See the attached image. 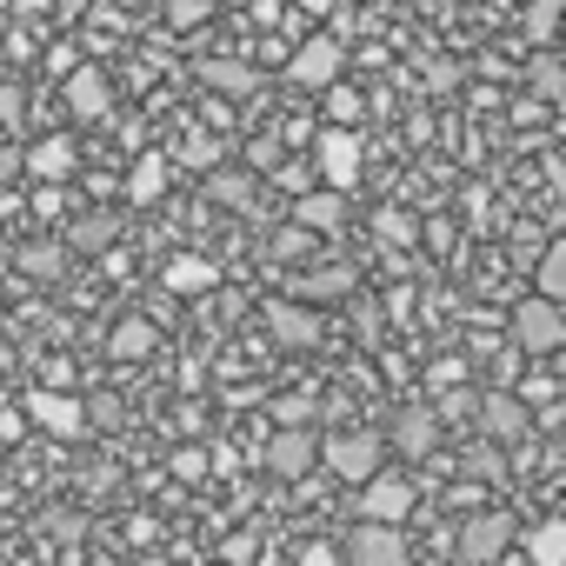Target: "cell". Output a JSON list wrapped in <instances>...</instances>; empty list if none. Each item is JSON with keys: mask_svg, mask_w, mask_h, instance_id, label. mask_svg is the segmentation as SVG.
Wrapping results in <instances>:
<instances>
[{"mask_svg": "<svg viewBox=\"0 0 566 566\" xmlns=\"http://www.w3.org/2000/svg\"><path fill=\"white\" fill-rule=\"evenodd\" d=\"M506 340H513V354H526V360L559 354V347H566V301L526 294V301L513 307V321H506Z\"/></svg>", "mask_w": 566, "mask_h": 566, "instance_id": "1", "label": "cell"}, {"mask_svg": "<svg viewBox=\"0 0 566 566\" xmlns=\"http://www.w3.org/2000/svg\"><path fill=\"white\" fill-rule=\"evenodd\" d=\"M380 460H387V440L367 433V427H347V433H327L321 440V467L334 480H347V486H360L367 473H380Z\"/></svg>", "mask_w": 566, "mask_h": 566, "instance_id": "2", "label": "cell"}, {"mask_svg": "<svg viewBox=\"0 0 566 566\" xmlns=\"http://www.w3.org/2000/svg\"><path fill=\"white\" fill-rule=\"evenodd\" d=\"M506 546H513V513H473V520H460V539H453V553H460V566H500L506 559Z\"/></svg>", "mask_w": 566, "mask_h": 566, "instance_id": "3", "label": "cell"}, {"mask_svg": "<svg viewBox=\"0 0 566 566\" xmlns=\"http://www.w3.org/2000/svg\"><path fill=\"white\" fill-rule=\"evenodd\" d=\"M260 321H266L273 347H287V354H314V347H321V314H314L307 301H294V294L266 301V307H260Z\"/></svg>", "mask_w": 566, "mask_h": 566, "instance_id": "4", "label": "cell"}, {"mask_svg": "<svg viewBox=\"0 0 566 566\" xmlns=\"http://www.w3.org/2000/svg\"><path fill=\"white\" fill-rule=\"evenodd\" d=\"M340 67H347V48H340V34H307L294 54H287V81L294 87H334L340 81Z\"/></svg>", "mask_w": 566, "mask_h": 566, "instance_id": "5", "label": "cell"}, {"mask_svg": "<svg viewBox=\"0 0 566 566\" xmlns=\"http://www.w3.org/2000/svg\"><path fill=\"white\" fill-rule=\"evenodd\" d=\"M413 513V480L407 473H367L360 480V520H380V526H400Z\"/></svg>", "mask_w": 566, "mask_h": 566, "instance_id": "6", "label": "cell"}, {"mask_svg": "<svg viewBox=\"0 0 566 566\" xmlns=\"http://www.w3.org/2000/svg\"><path fill=\"white\" fill-rule=\"evenodd\" d=\"M266 467H273L280 480H307V473L321 467V433H314V427H280V433L266 440Z\"/></svg>", "mask_w": 566, "mask_h": 566, "instance_id": "7", "label": "cell"}, {"mask_svg": "<svg viewBox=\"0 0 566 566\" xmlns=\"http://www.w3.org/2000/svg\"><path fill=\"white\" fill-rule=\"evenodd\" d=\"M473 420H480L500 447H513V440L533 433V407H526L520 394H506V387H500V394H480V400H473Z\"/></svg>", "mask_w": 566, "mask_h": 566, "instance_id": "8", "label": "cell"}, {"mask_svg": "<svg viewBox=\"0 0 566 566\" xmlns=\"http://www.w3.org/2000/svg\"><path fill=\"white\" fill-rule=\"evenodd\" d=\"M360 140H354V127H327L321 134V180L334 187V193H354L360 187Z\"/></svg>", "mask_w": 566, "mask_h": 566, "instance_id": "9", "label": "cell"}, {"mask_svg": "<svg viewBox=\"0 0 566 566\" xmlns=\"http://www.w3.org/2000/svg\"><path fill=\"white\" fill-rule=\"evenodd\" d=\"M61 101H67V114H74V120H87V127L114 114V87H107V74H101V67H67Z\"/></svg>", "mask_w": 566, "mask_h": 566, "instance_id": "10", "label": "cell"}, {"mask_svg": "<svg viewBox=\"0 0 566 566\" xmlns=\"http://www.w3.org/2000/svg\"><path fill=\"white\" fill-rule=\"evenodd\" d=\"M28 420L48 427L54 440H81V433H87V407L67 400V394H54V387H34V394H28Z\"/></svg>", "mask_w": 566, "mask_h": 566, "instance_id": "11", "label": "cell"}, {"mask_svg": "<svg viewBox=\"0 0 566 566\" xmlns=\"http://www.w3.org/2000/svg\"><path fill=\"white\" fill-rule=\"evenodd\" d=\"M74 167H81V154H74V140H67V134H48V140H34V147L21 154V174H28V180H41V187L74 180Z\"/></svg>", "mask_w": 566, "mask_h": 566, "instance_id": "12", "label": "cell"}, {"mask_svg": "<svg viewBox=\"0 0 566 566\" xmlns=\"http://www.w3.org/2000/svg\"><path fill=\"white\" fill-rule=\"evenodd\" d=\"M347 566H407V539L380 520H360L347 539Z\"/></svg>", "mask_w": 566, "mask_h": 566, "instance_id": "13", "label": "cell"}, {"mask_svg": "<svg viewBox=\"0 0 566 566\" xmlns=\"http://www.w3.org/2000/svg\"><path fill=\"white\" fill-rule=\"evenodd\" d=\"M394 447H400L407 460H433V453H440V420H433V407H400V413H394Z\"/></svg>", "mask_w": 566, "mask_h": 566, "instance_id": "14", "label": "cell"}, {"mask_svg": "<svg viewBox=\"0 0 566 566\" xmlns=\"http://www.w3.org/2000/svg\"><path fill=\"white\" fill-rule=\"evenodd\" d=\"M160 287H167V294H180V301L213 294V287H220V266H213L207 253H174V260H167V273H160Z\"/></svg>", "mask_w": 566, "mask_h": 566, "instance_id": "15", "label": "cell"}, {"mask_svg": "<svg viewBox=\"0 0 566 566\" xmlns=\"http://www.w3.org/2000/svg\"><path fill=\"white\" fill-rule=\"evenodd\" d=\"M340 294H354V266H314V273H294V301H307V307H327V301H340Z\"/></svg>", "mask_w": 566, "mask_h": 566, "instance_id": "16", "label": "cell"}, {"mask_svg": "<svg viewBox=\"0 0 566 566\" xmlns=\"http://www.w3.org/2000/svg\"><path fill=\"white\" fill-rule=\"evenodd\" d=\"M167 180H174V160H167V154H140V160L127 167V200H134V207H154V200L167 193Z\"/></svg>", "mask_w": 566, "mask_h": 566, "instance_id": "17", "label": "cell"}, {"mask_svg": "<svg viewBox=\"0 0 566 566\" xmlns=\"http://www.w3.org/2000/svg\"><path fill=\"white\" fill-rule=\"evenodd\" d=\"M294 220H301L307 233H334V227H347V193H334V187H307Z\"/></svg>", "mask_w": 566, "mask_h": 566, "instance_id": "18", "label": "cell"}, {"mask_svg": "<svg viewBox=\"0 0 566 566\" xmlns=\"http://www.w3.org/2000/svg\"><path fill=\"white\" fill-rule=\"evenodd\" d=\"M154 340H160V327H154L147 314H127V321H114L107 354H114V360H147V354H154Z\"/></svg>", "mask_w": 566, "mask_h": 566, "instance_id": "19", "label": "cell"}, {"mask_svg": "<svg viewBox=\"0 0 566 566\" xmlns=\"http://www.w3.org/2000/svg\"><path fill=\"white\" fill-rule=\"evenodd\" d=\"M193 74H200L207 87H220V94H253V87H260L253 61H233V54H213V61H200Z\"/></svg>", "mask_w": 566, "mask_h": 566, "instance_id": "20", "label": "cell"}, {"mask_svg": "<svg viewBox=\"0 0 566 566\" xmlns=\"http://www.w3.org/2000/svg\"><path fill=\"white\" fill-rule=\"evenodd\" d=\"M526 87H533V101H539V107H559V101H566V67H559V54H553V48H539V54L526 61Z\"/></svg>", "mask_w": 566, "mask_h": 566, "instance_id": "21", "label": "cell"}, {"mask_svg": "<svg viewBox=\"0 0 566 566\" xmlns=\"http://www.w3.org/2000/svg\"><path fill=\"white\" fill-rule=\"evenodd\" d=\"M533 287L546 301H566V240H546L539 260H533Z\"/></svg>", "mask_w": 566, "mask_h": 566, "instance_id": "22", "label": "cell"}, {"mask_svg": "<svg viewBox=\"0 0 566 566\" xmlns=\"http://www.w3.org/2000/svg\"><path fill=\"white\" fill-rule=\"evenodd\" d=\"M526 559L533 566H566V520H539L526 533Z\"/></svg>", "mask_w": 566, "mask_h": 566, "instance_id": "23", "label": "cell"}, {"mask_svg": "<svg viewBox=\"0 0 566 566\" xmlns=\"http://www.w3.org/2000/svg\"><path fill=\"white\" fill-rule=\"evenodd\" d=\"M559 14H566V0H533V8L520 14L526 41H533V48H553V34H559Z\"/></svg>", "mask_w": 566, "mask_h": 566, "instance_id": "24", "label": "cell"}, {"mask_svg": "<svg viewBox=\"0 0 566 566\" xmlns=\"http://www.w3.org/2000/svg\"><path fill=\"white\" fill-rule=\"evenodd\" d=\"M114 233H120L114 213H87V220L67 233V247H74V253H101V247H114Z\"/></svg>", "mask_w": 566, "mask_h": 566, "instance_id": "25", "label": "cell"}, {"mask_svg": "<svg viewBox=\"0 0 566 566\" xmlns=\"http://www.w3.org/2000/svg\"><path fill=\"white\" fill-rule=\"evenodd\" d=\"M374 233H380L387 247H413V240H420V220L400 213V207H380V213H374Z\"/></svg>", "mask_w": 566, "mask_h": 566, "instance_id": "26", "label": "cell"}, {"mask_svg": "<svg viewBox=\"0 0 566 566\" xmlns=\"http://www.w3.org/2000/svg\"><path fill=\"white\" fill-rule=\"evenodd\" d=\"M321 94H327V120H334V127H354V120L367 114L360 87H340V81H334V87H321Z\"/></svg>", "mask_w": 566, "mask_h": 566, "instance_id": "27", "label": "cell"}, {"mask_svg": "<svg viewBox=\"0 0 566 566\" xmlns=\"http://www.w3.org/2000/svg\"><path fill=\"white\" fill-rule=\"evenodd\" d=\"M513 380H520L513 394H520L526 407H546V400H559V380H553L546 367H533V374H513Z\"/></svg>", "mask_w": 566, "mask_h": 566, "instance_id": "28", "label": "cell"}, {"mask_svg": "<svg viewBox=\"0 0 566 566\" xmlns=\"http://www.w3.org/2000/svg\"><path fill=\"white\" fill-rule=\"evenodd\" d=\"M220 160V140L213 134H187L180 140V167H213Z\"/></svg>", "mask_w": 566, "mask_h": 566, "instance_id": "29", "label": "cell"}, {"mask_svg": "<svg viewBox=\"0 0 566 566\" xmlns=\"http://www.w3.org/2000/svg\"><path fill=\"white\" fill-rule=\"evenodd\" d=\"M213 200L220 207H247L253 200V180L247 174H213Z\"/></svg>", "mask_w": 566, "mask_h": 566, "instance_id": "30", "label": "cell"}, {"mask_svg": "<svg viewBox=\"0 0 566 566\" xmlns=\"http://www.w3.org/2000/svg\"><path fill=\"white\" fill-rule=\"evenodd\" d=\"M21 266H28V273H41V280H54V266H61V247H28V253H21Z\"/></svg>", "mask_w": 566, "mask_h": 566, "instance_id": "31", "label": "cell"}, {"mask_svg": "<svg viewBox=\"0 0 566 566\" xmlns=\"http://www.w3.org/2000/svg\"><path fill=\"white\" fill-rule=\"evenodd\" d=\"M307 413H314V407H307L301 394H287V400H273V420H280V427H307Z\"/></svg>", "mask_w": 566, "mask_h": 566, "instance_id": "32", "label": "cell"}, {"mask_svg": "<svg viewBox=\"0 0 566 566\" xmlns=\"http://www.w3.org/2000/svg\"><path fill=\"white\" fill-rule=\"evenodd\" d=\"M273 253H280V260L307 253V227H280V233H273Z\"/></svg>", "mask_w": 566, "mask_h": 566, "instance_id": "33", "label": "cell"}, {"mask_svg": "<svg viewBox=\"0 0 566 566\" xmlns=\"http://www.w3.org/2000/svg\"><path fill=\"white\" fill-rule=\"evenodd\" d=\"M253 553H260V533H233L227 539V566H247Z\"/></svg>", "mask_w": 566, "mask_h": 566, "instance_id": "34", "label": "cell"}, {"mask_svg": "<svg viewBox=\"0 0 566 566\" xmlns=\"http://www.w3.org/2000/svg\"><path fill=\"white\" fill-rule=\"evenodd\" d=\"M174 473H180V480H200V473H207V453L180 447V453H174Z\"/></svg>", "mask_w": 566, "mask_h": 566, "instance_id": "35", "label": "cell"}, {"mask_svg": "<svg viewBox=\"0 0 566 566\" xmlns=\"http://www.w3.org/2000/svg\"><path fill=\"white\" fill-rule=\"evenodd\" d=\"M213 8H207V0H174V28H193V21H207Z\"/></svg>", "mask_w": 566, "mask_h": 566, "instance_id": "36", "label": "cell"}, {"mask_svg": "<svg viewBox=\"0 0 566 566\" xmlns=\"http://www.w3.org/2000/svg\"><path fill=\"white\" fill-rule=\"evenodd\" d=\"M427 380H433V387H460V380H467V367H460V360H433V374H427Z\"/></svg>", "mask_w": 566, "mask_h": 566, "instance_id": "37", "label": "cell"}, {"mask_svg": "<svg viewBox=\"0 0 566 566\" xmlns=\"http://www.w3.org/2000/svg\"><path fill=\"white\" fill-rule=\"evenodd\" d=\"M14 180H21V154H14V147H0V193H8Z\"/></svg>", "mask_w": 566, "mask_h": 566, "instance_id": "38", "label": "cell"}, {"mask_svg": "<svg viewBox=\"0 0 566 566\" xmlns=\"http://www.w3.org/2000/svg\"><path fill=\"white\" fill-rule=\"evenodd\" d=\"M280 187H287V193H307L314 174H307V167H280Z\"/></svg>", "mask_w": 566, "mask_h": 566, "instance_id": "39", "label": "cell"}, {"mask_svg": "<svg viewBox=\"0 0 566 566\" xmlns=\"http://www.w3.org/2000/svg\"><path fill=\"white\" fill-rule=\"evenodd\" d=\"M247 160H253V167H273V160H280V140H253Z\"/></svg>", "mask_w": 566, "mask_h": 566, "instance_id": "40", "label": "cell"}, {"mask_svg": "<svg viewBox=\"0 0 566 566\" xmlns=\"http://www.w3.org/2000/svg\"><path fill=\"white\" fill-rule=\"evenodd\" d=\"M34 213L54 220V213H61V187H41V193H34Z\"/></svg>", "mask_w": 566, "mask_h": 566, "instance_id": "41", "label": "cell"}, {"mask_svg": "<svg viewBox=\"0 0 566 566\" xmlns=\"http://www.w3.org/2000/svg\"><path fill=\"white\" fill-rule=\"evenodd\" d=\"M14 114H21V94L8 87V94H0V120H14Z\"/></svg>", "mask_w": 566, "mask_h": 566, "instance_id": "42", "label": "cell"}, {"mask_svg": "<svg viewBox=\"0 0 566 566\" xmlns=\"http://www.w3.org/2000/svg\"><path fill=\"white\" fill-rule=\"evenodd\" d=\"M301 8H314V14H327V8H334V0H301Z\"/></svg>", "mask_w": 566, "mask_h": 566, "instance_id": "43", "label": "cell"}, {"mask_svg": "<svg viewBox=\"0 0 566 566\" xmlns=\"http://www.w3.org/2000/svg\"><path fill=\"white\" fill-rule=\"evenodd\" d=\"M134 566H167V559H134Z\"/></svg>", "mask_w": 566, "mask_h": 566, "instance_id": "44", "label": "cell"}, {"mask_svg": "<svg viewBox=\"0 0 566 566\" xmlns=\"http://www.w3.org/2000/svg\"><path fill=\"white\" fill-rule=\"evenodd\" d=\"M21 566H28V559H21Z\"/></svg>", "mask_w": 566, "mask_h": 566, "instance_id": "45", "label": "cell"}]
</instances>
